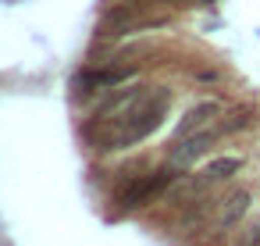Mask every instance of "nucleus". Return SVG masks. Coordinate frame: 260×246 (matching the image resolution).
I'll use <instances>...</instances> for the list:
<instances>
[{
	"label": "nucleus",
	"mask_w": 260,
	"mask_h": 246,
	"mask_svg": "<svg viewBox=\"0 0 260 246\" xmlns=\"http://www.w3.org/2000/svg\"><path fill=\"white\" fill-rule=\"evenodd\" d=\"M143 4H168V0H143Z\"/></svg>",
	"instance_id": "obj_5"
},
{
	"label": "nucleus",
	"mask_w": 260,
	"mask_h": 246,
	"mask_svg": "<svg viewBox=\"0 0 260 246\" xmlns=\"http://www.w3.org/2000/svg\"><path fill=\"white\" fill-rule=\"evenodd\" d=\"M249 200L253 193L246 186H232V189H217L189 207H182V218H178V228L185 235H196L203 242H217L221 235H228L232 228H239V221L246 218L249 210Z\"/></svg>",
	"instance_id": "obj_3"
},
{
	"label": "nucleus",
	"mask_w": 260,
	"mask_h": 246,
	"mask_svg": "<svg viewBox=\"0 0 260 246\" xmlns=\"http://www.w3.org/2000/svg\"><path fill=\"white\" fill-rule=\"evenodd\" d=\"M246 125H249V111H246V107L232 111V107H224V104L207 100V104L192 107V111L178 121L175 139H171V146H168V164L182 175V171L196 168V161H203V157L214 150L217 139H224V136H232V132H239V129H246Z\"/></svg>",
	"instance_id": "obj_2"
},
{
	"label": "nucleus",
	"mask_w": 260,
	"mask_h": 246,
	"mask_svg": "<svg viewBox=\"0 0 260 246\" xmlns=\"http://www.w3.org/2000/svg\"><path fill=\"white\" fill-rule=\"evenodd\" d=\"M171 93L164 86H125L111 93L82 125L86 146L96 153H118L146 143L168 118Z\"/></svg>",
	"instance_id": "obj_1"
},
{
	"label": "nucleus",
	"mask_w": 260,
	"mask_h": 246,
	"mask_svg": "<svg viewBox=\"0 0 260 246\" xmlns=\"http://www.w3.org/2000/svg\"><path fill=\"white\" fill-rule=\"evenodd\" d=\"M235 246H260V214H256V218L235 235Z\"/></svg>",
	"instance_id": "obj_4"
}]
</instances>
